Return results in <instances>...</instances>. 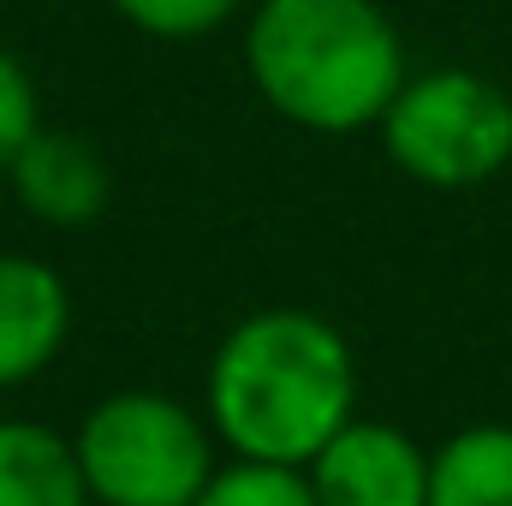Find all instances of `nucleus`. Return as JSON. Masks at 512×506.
<instances>
[{
	"mask_svg": "<svg viewBox=\"0 0 512 506\" xmlns=\"http://www.w3.org/2000/svg\"><path fill=\"white\" fill-rule=\"evenodd\" d=\"M0 506H90L78 447L30 417L0 423Z\"/></svg>",
	"mask_w": 512,
	"mask_h": 506,
	"instance_id": "nucleus-8",
	"label": "nucleus"
},
{
	"mask_svg": "<svg viewBox=\"0 0 512 506\" xmlns=\"http://www.w3.org/2000/svg\"><path fill=\"white\" fill-rule=\"evenodd\" d=\"M358 405V364L334 322L256 310L209 358V429L239 459L310 465Z\"/></svg>",
	"mask_w": 512,
	"mask_h": 506,
	"instance_id": "nucleus-1",
	"label": "nucleus"
},
{
	"mask_svg": "<svg viewBox=\"0 0 512 506\" xmlns=\"http://www.w3.org/2000/svg\"><path fill=\"white\" fill-rule=\"evenodd\" d=\"M36 120V90H30V72L0 48V167H12V155L30 143Z\"/></svg>",
	"mask_w": 512,
	"mask_h": 506,
	"instance_id": "nucleus-12",
	"label": "nucleus"
},
{
	"mask_svg": "<svg viewBox=\"0 0 512 506\" xmlns=\"http://www.w3.org/2000/svg\"><path fill=\"white\" fill-rule=\"evenodd\" d=\"M387 161L435 191H471L512 161V96L465 66L405 78L382 114Z\"/></svg>",
	"mask_w": 512,
	"mask_h": 506,
	"instance_id": "nucleus-4",
	"label": "nucleus"
},
{
	"mask_svg": "<svg viewBox=\"0 0 512 506\" xmlns=\"http://www.w3.org/2000/svg\"><path fill=\"white\" fill-rule=\"evenodd\" d=\"M245 66L280 120L346 137L382 126L405 84V42L376 0H262Z\"/></svg>",
	"mask_w": 512,
	"mask_h": 506,
	"instance_id": "nucleus-2",
	"label": "nucleus"
},
{
	"mask_svg": "<svg viewBox=\"0 0 512 506\" xmlns=\"http://www.w3.org/2000/svg\"><path fill=\"white\" fill-rule=\"evenodd\" d=\"M429 506H512V423H471L429 453Z\"/></svg>",
	"mask_w": 512,
	"mask_h": 506,
	"instance_id": "nucleus-9",
	"label": "nucleus"
},
{
	"mask_svg": "<svg viewBox=\"0 0 512 506\" xmlns=\"http://www.w3.org/2000/svg\"><path fill=\"white\" fill-rule=\"evenodd\" d=\"M72 447L102 506H191L215 477L209 429L167 393H108Z\"/></svg>",
	"mask_w": 512,
	"mask_h": 506,
	"instance_id": "nucleus-3",
	"label": "nucleus"
},
{
	"mask_svg": "<svg viewBox=\"0 0 512 506\" xmlns=\"http://www.w3.org/2000/svg\"><path fill=\"white\" fill-rule=\"evenodd\" d=\"M304 471L322 506H429V453L393 423L352 417Z\"/></svg>",
	"mask_w": 512,
	"mask_h": 506,
	"instance_id": "nucleus-5",
	"label": "nucleus"
},
{
	"mask_svg": "<svg viewBox=\"0 0 512 506\" xmlns=\"http://www.w3.org/2000/svg\"><path fill=\"white\" fill-rule=\"evenodd\" d=\"M126 24L149 30V36H167V42H185V36H209L233 18L239 0H108Z\"/></svg>",
	"mask_w": 512,
	"mask_h": 506,
	"instance_id": "nucleus-11",
	"label": "nucleus"
},
{
	"mask_svg": "<svg viewBox=\"0 0 512 506\" xmlns=\"http://www.w3.org/2000/svg\"><path fill=\"white\" fill-rule=\"evenodd\" d=\"M66 280L36 256H0V393L36 381L66 346Z\"/></svg>",
	"mask_w": 512,
	"mask_h": 506,
	"instance_id": "nucleus-6",
	"label": "nucleus"
},
{
	"mask_svg": "<svg viewBox=\"0 0 512 506\" xmlns=\"http://www.w3.org/2000/svg\"><path fill=\"white\" fill-rule=\"evenodd\" d=\"M191 506H322L310 489L304 465H274V459H233L215 465L203 495Z\"/></svg>",
	"mask_w": 512,
	"mask_h": 506,
	"instance_id": "nucleus-10",
	"label": "nucleus"
},
{
	"mask_svg": "<svg viewBox=\"0 0 512 506\" xmlns=\"http://www.w3.org/2000/svg\"><path fill=\"white\" fill-rule=\"evenodd\" d=\"M12 191H18V203L36 215V221H48V227H84V221H96L102 215V203H108V167H102V155L84 143V137H72V131H30V143L12 155Z\"/></svg>",
	"mask_w": 512,
	"mask_h": 506,
	"instance_id": "nucleus-7",
	"label": "nucleus"
}]
</instances>
